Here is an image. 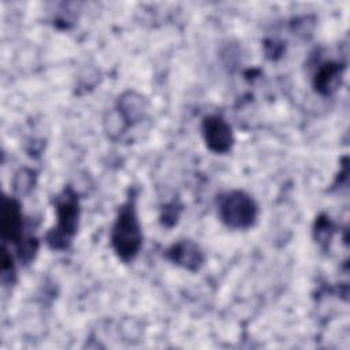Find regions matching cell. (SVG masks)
<instances>
[{
	"label": "cell",
	"instance_id": "cell-1",
	"mask_svg": "<svg viewBox=\"0 0 350 350\" xmlns=\"http://www.w3.org/2000/svg\"><path fill=\"white\" fill-rule=\"evenodd\" d=\"M111 245L115 254L123 261H133L142 246V230L137 215L135 200L129 198L118 211L111 230Z\"/></svg>",
	"mask_w": 350,
	"mask_h": 350
},
{
	"label": "cell",
	"instance_id": "cell-2",
	"mask_svg": "<svg viewBox=\"0 0 350 350\" xmlns=\"http://www.w3.org/2000/svg\"><path fill=\"white\" fill-rule=\"evenodd\" d=\"M55 211L56 226L46 232L45 241L51 249L64 250L71 245L77 234L81 212L78 196L71 187H64L55 197Z\"/></svg>",
	"mask_w": 350,
	"mask_h": 350
},
{
	"label": "cell",
	"instance_id": "cell-3",
	"mask_svg": "<svg viewBox=\"0 0 350 350\" xmlns=\"http://www.w3.org/2000/svg\"><path fill=\"white\" fill-rule=\"evenodd\" d=\"M217 213L230 228L246 230L254 226L258 217L256 200L243 190L226 191L219 197Z\"/></svg>",
	"mask_w": 350,
	"mask_h": 350
},
{
	"label": "cell",
	"instance_id": "cell-4",
	"mask_svg": "<svg viewBox=\"0 0 350 350\" xmlns=\"http://www.w3.org/2000/svg\"><path fill=\"white\" fill-rule=\"evenodd\" d=\"M204 142L213 153H227L234 145L231 126L220 115H206L201 123Z\"/></svg>",
	"mask_w": 350,
	"mask_h": 350
},
{
	"label": "cell",
	"instance_id": "cell-5",
	"mask_svg": "<svg viewBox=\"0 0 350 350\" xmlns=\"http://www.w3.org/2000/svg\"><path fill=\"white\" fill-rule=\"evenodd\" d=\"M23 213L18 200L4 197L0 216V232L4 242H12L16 246L25 239L23 237Z\"/></svg>",
	"mask_w": 350,
	"mask_h": 350
},
{
	"label": "cell",
	"instance_id": "cell-6",
	"mask_svg": "<svg viewBox=\"0 0 350 350\" xmlns=\"http://www.w3.org/2000/svg\"><path fill=\"white\" fill-rule=\"evenodd\" d=\"M165 257L175 265L191 272L198 271L205 261L202 249L191 239H182L171 245L165 252Z\"/></svg>",
	"mask_w": 350,
	"mask_h": 350
},
{
	"label": "cell",
	"instance_id": "cell-7",
	"mask_svg": "<svg viewBox=\"0 0 350 350\" xmlns=\"http://www.w3.org/2000/svg\"><path fill=\"white\" fill-rule=\"evenodd\" d=\"M345 64L335 60L321 62L312 77V85L321 96H329L335 93L340 85Z\"/></svg>",
	"mask_w": 350,
	"mask_h": 350
},
{
	"label": "cell",
	"instance_id": "cell-8",
	"mask_svg": "<svg viewBox=\"0 0 350 350\" xmlns=\"http://www.w3.org/2000/svg\"><path fill=\"white\" fill-rule=\"evenodd\" d=\"M119 115L123 118L126 124L131 126L142 120L146 112L145 100L142 96L137 94L135 92L124 93L118 103Z\"/></svg>",
	"mask_w": 350,
	"mask_h": 350
},
{
	"label": "cell",
	"instance_id": "cell-9",
	"mask_svg": "<svg viewBox=\"0 0 350 350\" xmlns=\"http://www.w3.org/2000/svg\"><path fill=\"white\" fill-rule=\"evenodd\" d=\"M34 182H36L34 171L29 170V168H22L15 174L14 189L19 194H26L33 189Z\"/></svg>",
	"mask_w": 350,
	"mask_h": 350
},
{
	"label": "cell",
	"instance_id": "cell-10",
	"mask_svg": "<svg viewBox=\"0 0 350 350\" xmlns=\"http://www.w3.org/2000/svg\"><path fill=\"white\" fill-rule=\"evenodd\" d=\"M314 238L319 243H327L334 232V227L332 223L329 220V217L321 215L319 216V219L314 223Z\"/></svg>",
	"mask_w": 350,
	"mask_h": 350
},
{
	"label": "cell",
	"instance_id": "cell-11",
	"mask_svg": "<svg viewBox=\"0 0 350 350\" xmlns=\"http://www.w3.org/2000/svg\"><path fill=\"white\" fill-rule=\"evenodd\" d=\"M14 273H15V268H14L12 257L8 253V250L5 247H3V252H1V279H3V282H5L7 278L12 280Z\"/></svg>",
	"mask_w": 350,
	"mask_h": 350
}]
</instances>
